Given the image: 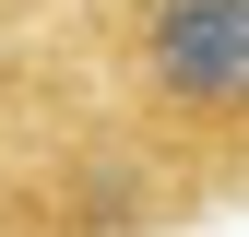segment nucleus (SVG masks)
Wrapping results in <instances>:
<instances>
[{
	"mask_svg": "<svg viewBox=\"0 0 249 237\" xmlns=\"http://www.w3.org/2000/svg\"><path fill=\"white\" fill-rule=\"evenodd\" d=\"M59 24L213 202H249V0H59Z\"/></svg>",
	"mask_w": 249,
	"mask_h": 237,
	"instance_id": "obj_2",
	"label": "nucleus"
},
{
	"mask_svg": "<svg viewBox=\"0 0 249 237\" xmlns=\"http://www.w3.org/2000/svg\"><path fill=\"white\" fill-rule=\"evenodd\" d=\"M202 214L226 202L131 118L59 12L0 36V237H178Z\"/></svg>",
	"mask_w": 249,
	"mask_h": 237,
	"instance_id": "obj_1",
	"label": "nucleus"
}]
</instances>
